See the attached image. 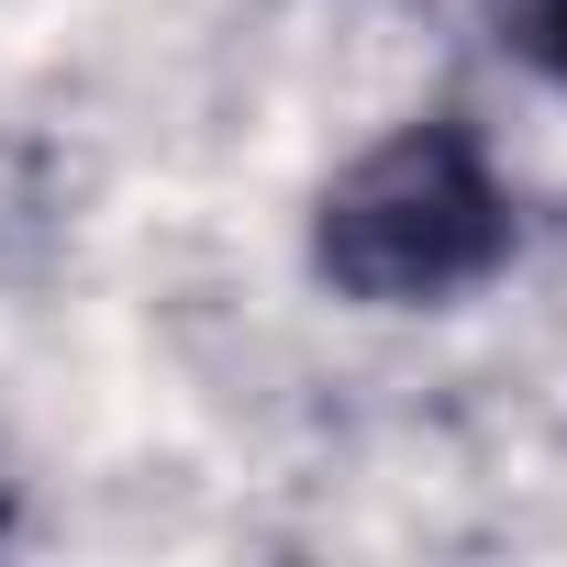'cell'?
Instances as JSON below:
<instances>
[{
	"mask_svg": "<svg viewBox=\"0 0 567 567\" xmlns=\"http://www.w3.org/2000/svg\"><path fill=\"white\" fill-rule=\"evenodd\" d=\"M501 256H512V189L456 112L368 145L312 212V267L368 312H434L478 290Z\"/></svg>",
	"mask_w": 567,
	"mask_h": 567,
	"instance_id": "obj_1",
	"label": "cell"
},
{
	"mask_svg": "<svg viewBox=\"0 0 567 567\" xmlns=\"http://www.w3.org/2000/svg\"><path fill=\"white\" fill-rule=\"evenodd\" d=\"M501 12H512V45L567 90V0H501Z\"/></svg>",
	"mask_w": 567,
	"mask_h": 567,
	"instance_id": "obj_2",
	"label": "cell"
}]
</instances>
